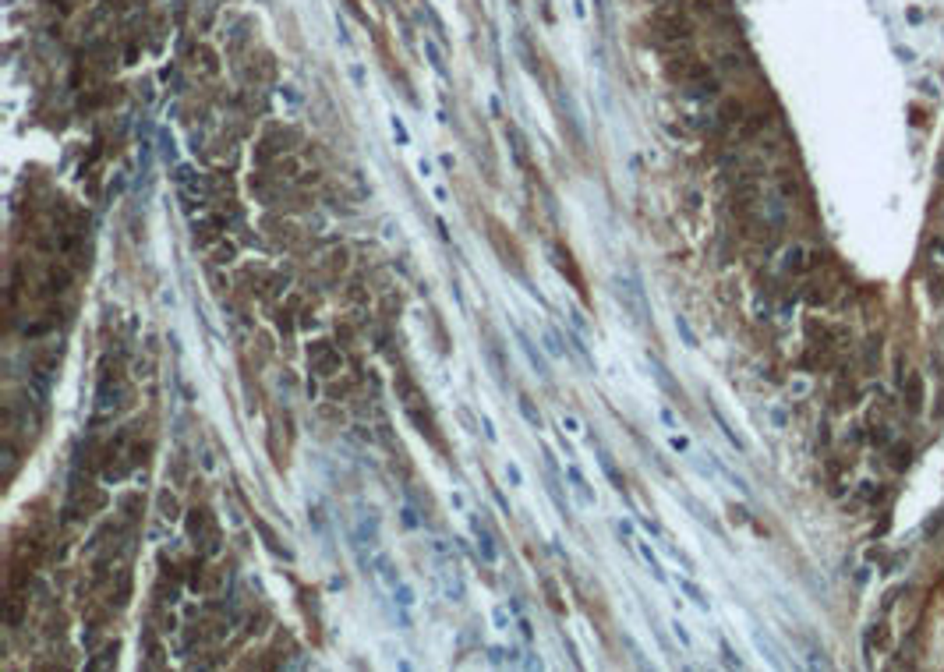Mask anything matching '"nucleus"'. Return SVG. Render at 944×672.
I'll return each mask as SVG.
<instances>
[{"instance_id":"f257e3e1","label":"nucleus","mask_w":944,"mask_h":672,"mask_svg":"<svg viewBox=\"0 0 944 672\" xmlns=\"http://www.w3.org/2000/svg\"><path fill=\"white\" fill-rule=\"evenodd\" d=\"M566 478H570V488L577 492V499H581L584 506H595V503H598V499H595V492H591V485H588V478L581 474V467H577V464H570V467H566Z\"/></svg>"},{"instance_id":"f03ea898","label":"nucleus","mask_w":944,"mask_h":672,"mask_svg":"<svg viewBox=\"0 0 944 672\" xmlns=\"http://www.w3.org/2000/svg\"><path fill=\"white\" fill-rule=\"evenodd\" d=\"M711 414H714V421H718V428H722V435H725V439H729V442H732V446H736L739 453H746V442H743V435H739V432L732 428V421L725 418V410H722V407H718L714 400H711Z\"/></svg>"},{"instance_id":"7ed1b4c3","label":"nucleus","mask_w":944,"mask_h":672,"mask_svg":"<svg viewBox=\"0 0 944 672\" xmlns=\"http://www.w3.org/2000/svg\"><path fill=\"white\" fill-rule=\"evenodd\" d=\"M679 591H683V595H686V598H690V602H693L697 609H704V613L711 609V602H707V595H704V591H700V588H697V584H693L690 577H679Z\"/></svg>"},{"instance_id":"20e7f679","label":"nucleus","mask_w":944,"mask_h":672,"mask_svg":"<svg viewBox=\"0 0 944 672\" xmlns=\"http://www.w3.org/2000/svg\"><path fill=\"white\" fill-rule=\"evenodd\" d=\"M517 336H520V347H524V354H527V361H531V368H534L538 375H549V364H545V357H542V354L534 350V343H531V340H527V336H524V333H517Z\"/></svg>"},{"instance_id":"39448f33","label":"nucleus","mask_w":944,"mask_h":672,"mask_svg":"<svg viewBox=\"0 0 944 672\" xmlns=\"http://www.w3.org/2000/svg\"><path fill=\"white\" fill-rule=\"evenodd\" d=\"M598 460H602V467H605V474H609V478H612V488H616V492H623V496H627V481H623V474H620V471H616V464H612V457H609V453H602V457H598Z\"/></svg>"},{"instance_id":"423d86ee","label":"nucleus","mask_w":944,"mask_h":672,"mask_svg":"<svg viewBox=\"0 0 944 672\" xmlns=\"http://www.w3.org/2000/svg\"><path fill=\"white\" fill-rule=\"evenodd\" d=\"M636 549H640V556H644V563L651 567V574H654V581H665V570H661V563H658V556L651 552V545H647V542H636Z\"/></svg>"},{"instance_id":"0eeeda50","label":"nucleus","mask_w":944,"mask_h":672,"mask_svg":"<svg viewBox=\"0 0 944 672\" xmlns=\"http://www.w3.org/2000/svg\"><path fill=\"white\" fill-rule=\"evenodd\" d=\"M651 368H654V379H658V382H661V386H665V389H668L672 396H679V386H675V382L668 379V371H665V364H661V361H651Z\"/></svg>"},{"instance_id":"6e6552de","label":"nucleus","mask_w":944,"mask_h":672,"mask_svg":"<svg viewBox=\"0 0 944 672\" xmlns=\"http://www.w3.org/2000/svg\"><path fill=\"white\" fill-rule=\"evenodd\" d=\"M517 403H520V414H524V418H527V425H531V428H542V414H538V410H534V403H531V400H527V396H520V400H517Z\"/></svg>"},{"instance_id":"1a4fd4ad","label":"nucleus","mask_w":944,"mask_h":672,"mask_svg":"<svg viewBox=\"0 0 944 672\" xmlns=\"http://www.w3.org/2000/svg\"><path fill=\"white\" fill-rule=\"evenodd\" d=\"M474 531H478V545H481V556H485L488 563H495V545H492V538H488V535H485V531L478 527V520H474Z\"/></svg>"},{"instance_id":"9d476101","label":"nucleus","mask_w":944,"mask_h":672,"mask_svg":"<svg viewBox=\"0 0 944 672\" xmlns=\"http://www.w3.org/2000/svg\"><path fill=\"white\" fill-rule=\"evenodd\" d=\"M920 396H924V382H920V375H913L909 379V410H920Z\"/></svg>"},{"instance_id":"9b49d317","label":"nucleus","mask_w":944,"mask_h":672,"mask_svg":"<svg viewBox=\"0 0 944 672\" xmlns=\"http://www.w3.org/2000/svg\"><path fill=\"white\" fill-rule=\"evenodd\" d=\"M785 270H807V252H803V248H792Z\"/></svg>"},{"instance_id":"f8f14e48","label":"nucleus","mask_w":944,"mask_h":672,"mask_svg":"<svg viewBox=\"0 0 944 672\" xmlns=\"http://www.w3.org/2000/svg\"><path fill=\"white\" fill-rule=\"evenodd\" d=\"M393 595H396L400 606H414V591H410L407 584H393Z\"/></svg>"},{"instance_id":"ddd939ff","label":"nucleus","mask_w":944,"mask_h":672,"mask_svg":"<svg viewBox=\"0 0 944 672\" xmlns=\"http://www.w3.org/2000/svg\"><path fill=\"white\" fill-rule=\"evenodd\" d=\"M675 330L683 333V340H686V347H697V336H693V330L686 326V319H683V316H675Z\"/></svg>"},{"instance_id":"4468645a","label":"nucleus","mask_w":944,"mask_h":672,"mask_svg":"<svg viewBox=\"0 0 944 672\" xmlns=\"http://www.w3.org/2000/svg\"><path fill=\"white\" fill-rule=\"evenodd\" d=\"M506 478H510V485H524V474H520V467L513 460L506 464Z\"/></svg>"},{"instance_id":"2eb2a0df","label":"nucleus","mask_w":944,"mask_h":672,"mask_svg":"<svg viewBox=\"0 0 944 672\" xmlns=\"http://www.w3.org/2000/svg\"><path fill=\"white\" fill-rule=\"evenodd\" d=\"M389 124H393V135H396V138H400V142L407 145V128H403V121H400V117H393Z\"/></svg>"},{"instance_id":"dca6fc26","label":"nucleus","mask_w":944,"mask_h":672,"mask_svg":"<svg viewBox=\"0 0 944 672\" xmlns=\"http://www.w3.org/2000/svg\"><path fill=\"white\" fill-rule=\"evenodd\" d=\"M492 620H495V627H499V630H510V616H506V609H495V613H492Z\"/></svg>"},{"instance_id":"f3484780","label":"nucleus","mask_w":944,"mask_h":672,"mask_svg":"<svg viewBox=\"0 0 944 672\" xmlns=\"http://www.w3.org/2000/svg\"><path fill=\"white\" fill-rule=\"evenodd\" d=\"M545 350H549L552 357H559V354H563V347L556 343V336H545Z\"/></svg>"},{"instance_id":"a211bd4d","label":"nucleus","mask_w":944,"mask_h":672,"mask_svg":"<svg viewBox=\"0 0 944 672\" xmlns=\"http://www.w3.org/2000/svg\"><path fill=\"white\" fill-rule=\"evenodd\" d=\"M672 449H675V453H686V449H690V439H683V435H672Z\"/></svg>"},{"instance_id":"6ab92c4d","label":"nucleus","mask_w":944,"mask_h":672,"mask_svg":"<svg viewBox=\"0 0 944 672\" xmlns=\"http://www.w3.org/2000/svg\"><path fill=\"white\" fill-rule=\"evenodd\" d=\"M672 630H675V637H679V641L690 648V634H686V627H683V623H672Z\"/></svg>"},{"instance_id":"aec40b11","label":"nucleus","mask_w":944,"mask_h":672,"mask_svg":"<svg viewBox=\"0 0 944 672\" xmlns=\"http://www.w3.org/2000/svg\"><path fill=\"white\" fill-rule=\"evenodd\" d=\"M563 428H566V432H581V421H577V418H563Z\"/></svg>"},{"instance_id":"412c9836","label":"nucleus","mask_w":944,"mask_h":672,"mask_svg":"<svg viewBox=\"0 0 944 672\" xmlns=\"http://www.w3.org/2000/svg\"><path fill=\"white\" fill-rule=\"evenodd\" d=\"M417 170H421L425 177H432V163H428V160H421V163H417Z\"/></svg>"},{"instance_id":"4be33fe9","label":"nucleus","mask_w":944,"mask_h":672,"mask_svg":"<svg viewBox=\"0 0 944 672\" xmlns=\"http://www.w3.org/2000/svg\"><path fill=\"white\" fill-rule=\"evenodd\" d=\"M661 421H665L668 428H675V418H672V410H661Z\"/></svg>"},{"instance_id":"5701e85b","label":"nucleus","mask_w":944,"mask_h":672,"mask_svg":"<svg viewBox=\"0 0 944 672\" xmlns=\"http://www.w3.org/2000/svg\"><path fill=\"white\" fill-rule=\"evenodd\" d=\"M938 174H941V181H944V149H941V160H938Z\"/></svg>"}]
</instances>
